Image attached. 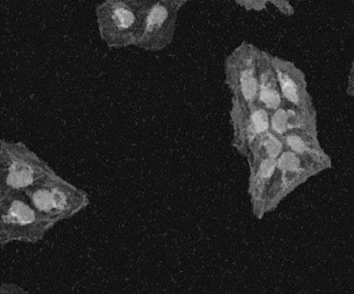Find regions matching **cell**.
I'll return each instance as SVG.
<instances>
[{"instance_id":"cell-1","label":"cell","mask_w":354,"mask_h":294,"mask_svg":"<svg viewBox=\"0 0 354 294\" xmlns=\"http://www.w3.org/2000/svg\"><path fill=\"white\" fill-rule=\"evenodd\" d=\"M146 8L124 0H104L96 8L104 35L112 41L139 37Z\"/></svg>"},{"instance_id":"cell-2","label":"cell","mask_w":354,"mask_h":294,"mask_svg":"<svg viewBox=\"0 0 354 294\" xmlns=\"http://www.w3.org/2000/svg\"><path fill=\"white\" fill-rule=\"evenodd\" d=\"M272 62L277 71L283 104L308 115H316L302 71L295 64L280 57L272 56Z\"/></svg>"},{"instance_id":"cell-3","label":"cell","mask_w":354,"mask_h":294,"mask_svg":"<svg viewBox=\"0 0 354 294\" xmlns=\"http://www.w3.org/2000/svg\"><path fill=\"white\" fill-rule=\"evenodd\" d=\"M188 0H159L146 8L139 39L146 43H160L171 33L178 12Z\"/></svg>"},{"instance_id":"cell-4","label":"cell","mask_w":354,"mask_h":294,"mask_svg":"<svg viewBox=\"0 0 354 294\" xmlns=\"http://www.w3.org/2000/svg\"><path fill=\"white\" fill-rule=\"evenodd\" d=\"M233 86L243 106L258 104V52L252 47H243L232 63Z\"/></svg>"},{"instance_id":"cell-5","label":"cell","mask_w":354,"mask_h":294,"mask_svg":"<svg viewBox=\"0 0 354 294\" xmlns=\"http://www.w3.org/2000/svg\"><path fill=\"white\" fill-rule=\"evenodd\" d=\"M258 104L273 112L283 104L272 56L258 52Z\"/></svg>"},{"instance_id":"cell-6","label":"cell","mask_w":354,"mask_h":294,"mask_svg":"<svg viewBox=\"0 0 354 294\" xmlns=\"http://www.w3.org/2000/svg\"><path fill=\"white\" fill-rule=\"evenodd\" d=\"M315 129H294L288 132L283 139L284 146L299 155H314L317 149Z\"/></svg>"},{"instance_id":"cell-7","label":"cell","mask_w":354,"mask_h":294,"mask_svg":"<svg viewBox=\"0 0 354 294\" xmlns=\"http://www.w3.org/2000/svg\"><path fill=\"white\" fill-rule=\"evenodd\" d=\"M259 140H260V146L265 149L268 157L277 158L283 151V139L272 130H268L265 134L260 135Z\"/></svg>"},{"instance_id":"cell-8","label":"cell","mask_w":354,"mask_h":294,"mask_svg":"<svg viewBox=\"0 0 354 294\" xmlns=\"http://www.w3.org/2000/svg\"><path fill=\"white\" fill-rule=\"evenodd\" d=\"M32 180H33V175H32L30 168H27V166L15 164L10 170L8 183L13 188L27 186L32 183Z\"/></svg>"},{"instance_id":"cell-9","label":"cell","mask_w":354,"mask_h":294,"mask_svg":"<svg viewBox=\"0 0 354 294\" xmlns=\"http://www.w3.org/2000/svg\"><path fill=\"white\" fill-rule=\"evenodd\" d=\"M10 214H11L12 217H15L17 221L21 224H32L34 221L33 210H30V207L25 205V204H22V202H13Z\"/></svg>"},{"instance_id":"cell-10","label":"cell","mask_w":354,"mask_h":294,"mask_svg":"<svg viewBox=\"0 0 354 294\" xmlns=\"http://www.w3.org/2000/svg\"><path fill=\"white\" fill-rule=\"evenodd\" d=\"M277 163L275 158H263L259 168V177L262 179H270L277 171Z\"/></svg>"},{"instance_id":"cell-11","label":"cell","mask_w":354,"mask_h":294,"mask_svg":"<svg viewBox=\"0 0 354 294\" xmlns=\"http://www.w3.org/2000/svg\"><path fill=\"white\" fill-rule=\"evenodd\" d=\"M34 204L39 210H49L54 207L53 195L47 191H37L33 197Z\"/></svg>"},{"instance_id":"cell-12","label":"cell","mask_w":354,"mask_h":294,"mask_svg":"<svg viewBox=\"0 0 354 294\" xmlns=\"http://www.w3.org/2000/svg\"><path fill=\"white\" fill-rule=\"evenodd\" d=\"M246 11L261 12L267 10L268 0H232Z\"/></svg>"},{"instance_id":"cell-13","label":"cell","mask_w":354,"mask_h":294,"mask_svg":"<svg viewBox=\"0 0 354 294\" xmlns=\"http://www.w3.org/2000/svg\"><path fill=\"white\" fill-rule=\"evenodd\" d=\"M268 3L273 5L277 11L287 17H290L295 13V8L292 6L290 0H268Z\"/></svg>"},{"instance_id":"cell-14","label":"cell","mask_w":354,"mask_h":294,"mask_svg":"<svg viewBox=\"0 0 354 294\" xmlns=\"http://www.w3.org/2000/svg\"><path fill=\"white\" fill-rule=\"evenodd\" d=\"M53 202H54V207H57L59 210H62V208L66 207V195H63L62 192L54 191V193H53Z\"/></svg>"},{"instance_id":"cell-15","label":"cell","mask_w":354,"mask_h":294,"mask_svg":"<svg viewBox=\"0 0 354 294\" xmlns=\"http://www.w3.org/2000/svg\"><path fill=\"white\" fill-rule=\"evenodd\" d=\"M346 93L348 96L354 97V57L352 66H351L350 75H348V81H347Z\"/></svg>"},{"instance_id":"cell-16","label":"cell","mask_w":354,"mask_h":294,"mask_svg":"<svg viewBox=\"0 0 354 294\" xmlns=\"http://www.w3.org/2000/svg\"><path fill=\"white\" fill-rule=\"evenodd\" d=\"M124 1L132 3V4L139 5V6L147 8H149L151 5L155 4L156 1H159V0H124Z\"/></svg>"}]
</instances>
